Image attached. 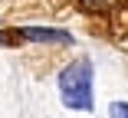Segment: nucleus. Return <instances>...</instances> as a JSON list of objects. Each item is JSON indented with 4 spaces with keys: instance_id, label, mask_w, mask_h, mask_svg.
Segmentation results:
<instances>
[{
    "instance_id": "1",
    "label": "nucleus",
    "mask_w": 128,
    "mask_h": 118,
    "mask_svg": "<svg viewBox=\"0 0 128 118\" xmlns=\"http://www.w3.org/2000/svg\"><path fill=\"white\" fill-rule=\"evenodd\" d=\"M59 95L76 112H92V62L76 59L59 72Z\"/></svg>"
},
{
    "instance_id": "2",
    "label": "nucleus",
    "mask_w": 128,
    "mask_h": 118,
    "mask_svg": "<svg viewBox=\"0 0 128 118\" xmlns=\"http://www.w3.org/2000/svg\"><path fill=\"white\" fill-rule=\"evenodd\" d=\"M20 36L23 39H46V43H69V36L59 30H20Z\"/></svg>"
},
{
    "instance_id": "4",
    "label": "nucleus",
    "mask_w": 128,
    "mask_h": 118,
    "mask_svg": "<svg viewBox=\"0 0 128 118\" xmlns=\"http://www.w3.org/2000/svg\"><path fill=\"white\" fill-rule=\"evenodd\" d=\"M108 112H112V118H128V102H115Z\"/></svg>"
},
{
    "instance_id": "3",
    "label": "nucleus",
    "mask_w": 128,
    "mask_h": 118,
    "mask_svg": "<svg viewBox=\"0 0 128 118\" xmlns=\"http://www.w3.org/2000/svg\"><path fill=\"white\" fill-rule=\"evenodd\" d=\"M118 0H82V7L86 10H108V7H115Z\"/></svg>"
},
{
    "instance_id": "5",
    "label": "nucleus",
    "mask_w": 128,
    "mask_h": 118,
    "mask_svg": "<svg viewBox=\"0 0 128 118\" xmlns=\"http://www.w3.org/2000/svg\"><path fill=\"white\" fill-rule=\"evenodd\" d=\"M23 36H20V30H16V36H7V30L0 33V46H7V43H20Z\"/></svg>"
}]
</instances>
